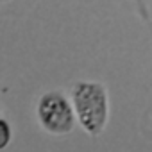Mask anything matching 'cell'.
I'll list each match as a JSON object with an SVG mask.
<instances>
[{
    "instance_id": "cell-1",
    "label": "cell",
    "mask_w": 152,
    "mask_h": 152,
    "mask_svg": "<svg viewBox=\"0 0 152 152\" xmlns=\"http://www.w3.org/2000/svg\"><path fill=\"white\" fill-rule=\"evenodd\" d=\"M70 97L79 127L91 138L100 136L111 115L107 86L99 81H77L72 86Z\"/></svg>"
},
{
    "instance_id": "cell-2",
    "label": "cell",
    "mask_w": 152,
    "mask_h": 152,
    "mask_svg": "<svg viewBox=\"0 0 152 152\" xmlns=\"http://www.w3.org/2000/svg\"><path fill=\"white\" fill-rule=\"evenodd\" d=\"M36 120L38 125L52 136H66L75 129V125H79L72 97L61 90H50L38 99Z\"/></svg>"
},
{
    "instance_id": "cell-3",
    "label": "cell",
    "mask_w": 152,
    "mask_h": 152,
    "mask_svg": "<svg viewBox=\"0 0 152 152\" xmlns=\"http://www.w3.org/2000/svg\"><path fill=\"white\" fill-rule=\"evenodd\" d=\"M13 140V127L6 118H0V150L9 147Z\"/></svg>"
},
{
    "instance_id": "cell-4",
    "label": "cell",
    "mask_w": 152,
    "mask_h": 152,
    "mask_svg": "<svg viewBox=\"0 0 152 152\" xmlns=\"http://www.w3.org/2000/svg\"><path fill=\"white\" fill-rule=\"evenodd\" d=\"M148 120H150V129H152V109H150V115H148Z\"/></svg>"
},
{
    "instance_id": "cell-5",
    "label": "cell",
    "mask_w": 152,
    "mask_h": 152,
    "mask_svg": "<svg viewBox=\"0 0 152 152\" xmlns=\"http://www.w3.org/2000/svg\"><path fill=\"white\" fill-rule=\"evenodd\" d=\"M2 2H7V0H2Z\"/></svg>"
}]
</instances>
